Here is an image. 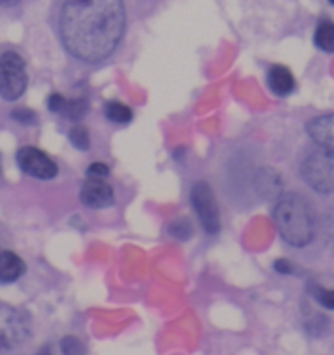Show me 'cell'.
<instances>
[{"instance_id": "obj_1", "label": "cell", "mask_w": 334, "mask_h": 355, "mask_svg": "<svg viewBox=\"0 0 334 355\" xmlns=\"http://www.w3.org/2000/svg\"><path fill=\"white\" fill-rule=\"evenodd\" d=\"M125 31L123 0H64L59 35L66 51L85 62L109 58Z\"/></svg>"}, {"instance_id": "obj_2", "label": "cell", "mask_w": 334, "mask_h": 355, "mask_svg": "<svg viewBox=\"0 0 334 355\" xmlns=\"http://www.w3.org/2000/svg\"><path fill=\"white\" fill-rule=\"evenodd\" d=\"M274 220L281 238L291 246L304 248L314 239L315 217L310 203L305 196L286 193L277 200L274 208Z\"/></svg>"}, {"instance_id": "obj_3", "label": "cell", "mask_w": 334, "mask_h": 355, "mask_svg": "<svg viewBox=\"0 0 334 355\" xmlns=\"http://www.w3.org/2000/svg\"><path fill=\"white\" fill-rule=\"evenodd\" d=\"M30 338V321L23 312L0 304V355H9L26 343Z\"/></svg>"}, {"instance_id": "obj_4", "label": "cell", "mask_w": 334, "mask_h": 355, "mask_svg": "<svg viewBox=\"0 0 334 355\" xmlns=\"http://www.w3.org/2000/svg\"><path fill=\"white\" fill-rule=\"evenodd\" d=\"M305 182L321 194L334 193V149H317L301 165Z\"/></svg>"}, {"instance_id": "obj_5", "label": "cell", "mask_w": 334, "mask_h": 355, "mask_svg": "<svg viewBox=\"0 0 334 355\" xmlns=\"http://www.w3.org/2000/svg\"><path fill=\"white\" fill-rule=\"evenodd\" d=\"M28 87L26 62L17 52L7 51L0 55V97L16 101Z\"/></svg>"}, {"instance_id": "obj_6", "label": "cell", "mask_w": 334, "mask_h": 355, "mask_svg": "<svg viewBox=\"0 0 334 355\" xmlns=\"http://www.w3.org/2000/svg\"><path fill=\"white\" fill-rule=\"evenodd\" d=\"M191 203L200 217L201 225L208 234H217L220 229V211H218L217 200L213 189L208 182H196L191 191Z\"/></svg>"}, {"instance_id": "obj_7", "label": "cell", "mask_w": 334, "mask_h": 355, "mask_svg": "<svg viewBox=\"0 0 334 355\" xmlns=\"http://www.w3.org/2000/svg\"><path fill=\"white\" fill-rule=\"evenodd\" d=\"M17 165L28 175L35 177V179L40 180H51L58 175V165L45 155L44 151H40L38 148L33 146H24L17 151L16 155Z\"/></svg>"}, {"instance_id": "obj_8", "label": "cell", "mask_w": 334, "mask_h": 355, "mask_svg": "<svg viewBox=\"0 0 334 355\" xmlns=\"http://www.w3.org/2000/svg\"><path fill=\"white\" fill-rule=\"evenodd\" d=\"M80 201L87 208H106L114 203L113 187L103 177H87L80 191Z\"/></svg>"}, {"instance_id": "obj_9", "label": "cell", "mask_w": 334, "mask_h": 355, "mask_svg": "<svg viewBox=\"0 0 334 355\" xmlns=\"http://www.w3.org/2000/svg\"><path fill=\"white\" fill-rule=\"evenodd\" d=\"M307 132L317 146L334 149V114H324L308 121Z\"/></svg>"}, {"instance_id": "obj_10", "label": "cell", "mask_w": 334, "mask_h": 355, "mask_svg": "<svg viewBox=\"0 0 334 355\" xmlns=\"http://www.w3.org/2000/svg\"><path fill=\"white\" fill-rule=\"evenodd\" d=\"M87 107H89V104L85 99H66L61 94H52L49 97V110L73 121L82 120L87 113Z\"/></svg>"}, {"instance_id": "obj_11", "label": "cell", "mask_w": 334, "mask_h": 355, "mask_svg": "<svg viewBox=\"0 0 334 355\" xmlns=\"http://www.w3.org/2000/svg\"><path fill=\"white\" fill-rule=\"evenodd\" d=\"M255 186L256 191H258L263 198H267V200H274V198L279 200V198L283 196V179H281L279 173L272 168L260 170L255 177Z\"/></svg>"}, {"instance_id": "obj_12", "label": "cell", "mask_w": 334, "mask_h": 355, "mask_svg": "<svg viewBox=\"0 0 334 355\" xmlns=\"http://www.w3.org/2000/svg\"><path fill=\"white\" fill-rule=\"evenodd\" d=\"M267 82H269L270 90L281 97L290 96V94L297 89V82H295L293 73L283 64H276L269 69Z\"/></svg>"}, {"instance_id": "obj_13", "label": "cell", "mask_w": 334, "mask_h": 355, "mask_svg": "<svg viewBox=\"0 0 334 355\" xmlns=\"http://www.w3.org/2000/svg\"><path fill=\"white\" fill-rule=\"evenodd\" d=\"M26 267L24 262L12 252L0 253V283L9 284L19 279L24 274Z\"/></svg>"}, {"instance_id": "obj_14", "label": "cell", "mask_w": 334, "mask_h": 355, "mask_svg": "<svg viewBox=\"0 0 334 355\" xmlns=\"http://www.w3.org/2000/svg\"><path fill=\"white\" fill-rule=\"evenodd\" d=\"M315 45H317L321 51L334 54V23L333 21H324L317 26L314 37Z\"/></svg>"}, {"instance_id": "obj_15", "label": "cell", "mask_w": 334, "mask_h": 355, "mask_svg": "<svg viewBox=\"0 0 334 355\" xmlns=\"http://www.w3.org/2000/svg\"><path fill=\"white\" fill-rule=\"evenodd\" d=\"M106 116L107 120H111L113 123H128L132 120V110L123 103H118V101H111L106 104Z\"/></svg>"}, {"instance_id": "obj_16", "label": "cell", "mask_w": 334, "mask_h": 355, "mask_svg": "<svg viewBox=\"0 0 334 355\" xmlns=\"http://www.w3.org/2000/svg\"><path fill=\"white\" fill-rule=\"evenodd\" d=\"M69 141L80 151H87L90 148V135L83 125H75V127L69 130Z\"/></svg>"}, {"instance_id": "obj_17", "label": "cell", "mask_w": 334, "mask_h": 355, "mask_svg": "<svg viewBox=\"0 0 334 355\" xmlns=\"http://www.w3.org/2000/svg\"><path fill=\"white\" fill-rule=\"evenodd\" d=\"M170 234H172L173 238H179L182 239V241H186V239H189L191 234H193V225H191V222L187 220V218H179V220L170 224Z\"/></svg>"}, {"instance_id": "obj_18", "label": "cell", "mask_w": 334, "mask_h": 355, "mask_svg": "<svg viewBox=\"0 0 334 355\" xmlns=\"http://www.w3.org/2000/svg\"><path fill=\"white\" fill-rule=\"evenodd\" d=\"M61 350L64 355H87V349L76 336H66L61 340Z\"/></svg>"}, {"instance_id": "obj_19", "label": "cell", "mask_w": 334, "mask_h": 355, "mask_svg": "<svg viewBox=\"0 0 334 355\" xmlns=\"http://www.w3.org/2000/svg\"><path fill=\"white\" fill-rule=\"evenodd\" d=\"M314 298L326 309H334V290H328V288L315 286L314 288Z\"/></svg>"}, {"instance_id": "obj_20", "label": "cell", "mask_w": 334, "mask_h": 355, "mask_svg": "<svg viewBox=\"0 0 334 355\" xmlns=\"http://www.w3.org/2000/svg\"><path fill=\"white\" fill-rule=\"evenodd\" d=\"M12 118L16 121H19V123H33L37 120L33 111L26 110V107H19V110L12 111Z\"/></svg>"}, {"instance_id": "obj_21", "label": "cell", "mask_w": 334, "mask_h": 355, "mask_svg": "<svg viewBox=\"0 0 334 355\" xmlns=\"http://www.w3.org/2000/svg\"><path fill=\"white\" fill-rule=\"evenodd\" d=\"M107 175H109V168L100 162L92 163L87 170V177H103V179H106Z\"/></svg>"}, {"instance_id": "obj_22", "label": "cell", "mask_w": 334, "mask_h": 355, "mask_svg": "<svg viewBox=\"0 0 334 355\" xmlns=\"http://www.w3.org/2000/svg\"><path fill=\"white\" fill-rule=\"evenodd\" d=\"M326 234L334 243V210L329 211L328 217H326Z\"/></svg>"}, {"instance_id": "obj_23", "label": "cell", "mask_w": 334, "mask_h": 355, "mask_svg": "<svg viewBox=\"0 0 334 355\" xmlns=\"http://www.w3.org/2000/svg\"><path fill=\"white\" fill-rule=\"evenodd\" d=\"M276 270L277 272H281V274H290L291 270H293V267H291V263L288 262V260H277L276 262Z\"/></svg>"}, {"instance_id": "obj_24", "label": "cell", "mask_w": 334, "mask_h": 355, "mask_svg": "<svg viewBox=\"0 0 334 355\" xmlns=\"http://www.w3.org/2000/svg\"><path fill=\"white\" fill-rule=\"evenodd\" d=\"M19 0H0V7H10V6H16Z\"/></svg>"}, {"instance_id": "obj_25", "label": "cell", "mask_w": 334, "mask_h": 355, "mask_svg": "<svg viewBox=\"0 0 334 355\" xmlns=\"http://www.w3.org/2000/svg\"><path fill=\"white\" fill-rule=\"evenodd\" d=\"M37 355H52V354H51V350H49V347H44V349H42Z\"/></svg>"}, {"instance_id": "obj_26", "label": "cell", "mask_w": 334, "mask_h": 355, "mask_svg": "<svg viewBox=\"0 0 334 355\" xmlns=\"http://www.w3.org/2000/svg\"><path fill=\"white\" fill-rule=\"evenodd\" d=\"M329 2H331V3H333V6H334V0H329Z\"/></svg>"}]
</instances>
